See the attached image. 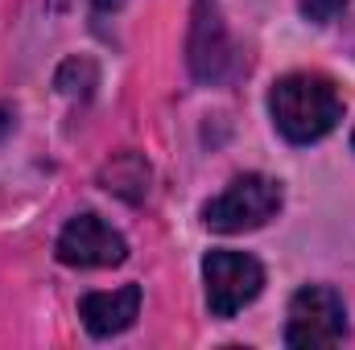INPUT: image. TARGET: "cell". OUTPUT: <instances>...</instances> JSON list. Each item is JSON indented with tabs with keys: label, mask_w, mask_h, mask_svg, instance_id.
<instances>
[{
	"label": "cell",
	"mask_w": 355,
	"mask_h": 350,
	"mask_svg": "<svg viewBox=\"0 0 355 350\" xmlns=\"http://www.w3.org/2000/svg\"><path fill=\"white\" fill-rule=\"evenodd\" d=\"M141 313V284H124L112 293H87L79 301V317L95 338H112L120 330H128Z\"/></svg>",
	"instance_id": "52a82bcc"
},
{
	"label": "cell",
	"mask_w": 355,
	"mask_h": 350,
	"mask_svg": "<svg viewBox=\"0 0 355 350\" xmlns=\"http://www.w3.org/2000/svg\"><path fill=\"white\" fill-rule=\"evenodd\" d=\"M8 132H12V111H8V107H0V140H4Z\"/></svg>",
	"instance_id": "8fae6325"
},
{
	"label": "cell",
	"mask_w": 355,
	"mask_h": 350,
	"mask_svg": "<svg viewBox=\"0 0 355 350\" xmlns=\"http://www.w3.org/2000/svg\"><path fill=\"white\" fill-rule=\"evenodd\" d=\"M207 280V305L215 317H236L244 305H252L265 288V268L244 252H207L202 260Z\"/></svg>",
	"instance_id": "277c9868"
},
{
	"label": "cell",
	"mask_w": 355,
	"mask_h": 350,
	"mask_svg": "<svg viewBox=\"0 0 355 350\" xmlns=\"http://www.w3.org/2000/svg\"><path fill=\"white\" fill-rule=\"evenodd\" d=\"M352 145H355V136H352Z\"/></svg>",
	"instance_id": "4fadbf2b"
},
{
	"label": "cell",
	"mask_w": 355,
	"mask_h": 350,
	"mask_svg": "<svg viewBox=\"0 0 355 350\" xmlns=\"http://www.w3.org/2000/svg\"><path fill=\"white\" fill-rule=\"evenodd\" d=\"M91 4H95V8H99V12H112V8H120V4H124V0H91Z\"/></svg>",
	"instance_id": "7c38bea8"
},
{
	"label": "cell",
	"mask_w": 355,
	"mask_h": 350,
	"mask_svg": "<svg viewBox=\"0 0 355 350\" xmlns=\"http://www.w3.org/2000/svg\"><path fill=\"white\" fill-rule=\"evenodd\" d=\"M186 62L198 83H223L232 71V42H227V25H223L215 0H194Z\"/></svg>",
	"instance_id": "5b68a950"
},
{
	"label": "cell",
	"mask_w": 355,
	"mask_h": 350,
	"mask_svg": "<svg viewBox=\"0 0 355 350\" xmlns=\"http://www.w3.org/2000/svg\"><path fill=\"white\" fill-rule=\"evenodd\" d=\"M268 111H272V124L285 140L310 145V140H322L327 132H335V124L343 120V95L327 75L293 71V75L272 83Z\"/></svg>",
	"instance_id": "6da1fadb"
},
{
	"label": "cell",
	"mask_w": 355,
	"mask_h": 350,
	"mask_svg": "<svg viewBox=\"0 0 355 350\" xmlns=\"http://www.w3.org/2000/svg\"><path fill=\"white\" fill-rule=\"evenodd\" d=\"M103 190H112V194H120V198H128V202H141V198L149 194V165H145L141 157H132V153L116 157V161L103 169Z\"/></svg>",
	"instance_id": "ba28073f"
},
{
	"label": "cell",
	"mask_w": 355,
	"mask_h": 350,
	"mask_svg": "<svg viewBox=\"0 0 355 350\" xmlns=\"http://www.w3.org/2000/svg\"><path fill=\"white\" fill-rule=\"evenodd\" d=\"M58 260L71 268H116L128 260V243L99 214H75L58 235Z\"/></svg>",
	"instance_id": "8992f818"
},
{
	"label": "cell",
	"mask_w": 355,
	"mask_h": 350,
	"mask_svg": "<svg viewBox=\"0 0 355 350\" xmlns=\"http://www.w3.org/2000/svg\"><path fill=\"white\" fill-rule=\"evenodd\" d=\"M297 4H302V17L314 21V25H331L347 8V0H297Z\"/></svg>",
	"instance_id": "30bf717a"
},
{
	"label": "cell",
	"mask_w": 355,
	"mask_h": 350,
	"mask_svg": "<svg viewBox=\"0 0 355 350\" xmlns=\"http://www.w3.org/2000/svg\"><path fill=\"white\" fill-rule=\"evenodd\" d=\"M347 334V309L343 297L335 288L310 284L302 293H293L289 301V322H285V347L293 350H318L335 347Z\"/></svg>",
	"instance_id": "3957f363"
},
{
	"label": "cell",
	"mask_w": 355,
	"mask_h": 350,
	"mask_svg": "<svg viewBox=\"0 0 355 350\" xmlns=\"http://www.w3.org/2000/svg\"><path fill=\"white\" fill-rule=\"evenodd\" d=\"M281 181L265 174H244L236 177L219 198H211L202 206V223L219 235H240V231H257L281 210Z\"/></svg>",
	"instance_id": "7a4b0ae2"
},
{
	"label": "cell",
	"mask_w": 355,
	"mask_h": 350,
	"mask_svg": "<svg viewBox=\"0 0 355 350\" xmlns=\"http://www.w3.org/2000/svg\"><path fill=\"white\" fill-rule=\"evenodd\" d=\"M91 87H95V66H91L87 58H71V62H62V71H58V91L62 95H71V99H87Z\"/></svg>",
	"instance_id": "9c48e42d"
}]
</instances>
